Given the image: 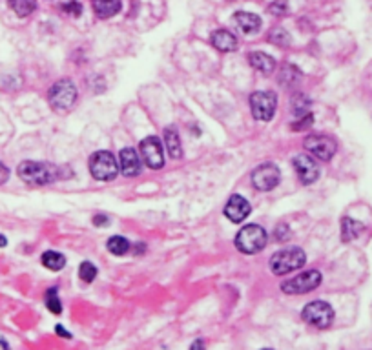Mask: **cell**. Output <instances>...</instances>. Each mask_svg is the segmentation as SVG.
Masks as SVG:
<instances>
[{
    "instance_id": "obj_31",
    "label": "cell",
    "mask_w": 372,
    "mask_h": 350,
    "mask_svg": "<svg viewBox=\"0 0 372 350\" xmlns=\"http://www.w3.org/2000/svg\"><path fill=\"white\" fill-rule=\"evenodd\" d=\"M55 331L59 332V334H61L62 338H66V340H68V338H71V332H66L61 325H57V326H55Z\"/></svg>"
},
{
    "instance_id": "obj_13",
    "label": "cell",
    "mask_w": 372,
    "mask_h": 350,
    "mask_svg": "<svg viewBox=\"0 0 372 350\" xmlns=\"http://www.w3.org/2000/svg\"><path fill=\"white\" fill-rule=\"evenodd\" d=\"M250 203H248L245 197H241V195H232L230 199H228L227 206H225V215H227L232 223H243V221L250 215Z\"/></svg>"
},
{
    "instance_id": "obj_23",
    "label": "cell",
    "mask_w": 372,
    "mask_h": 350,
    "mask_svg": "<svg viewBox=\"0 0 372 350\" xmlns=\"http://www.w3.org/2000/svg\"><path fill=\"white\" fill-rule=\"evenodd\" d=\"M131 248L130 241L122 237V235H113L108 239V250L111 252L113 255H124L128 254Z\"/></svg>"
},
{
    "instance_id": "obj_11",
    "label": "cell",
    "mask_w": 372,
    "mask_h": 350,
    "mask_svg": "<svg viewBox=\"0 0 372 350\" xmlns=\"http://www.w3.org/2000/svg\"><path fill=\"white\" fill-rule=\"evenodd\" d=\"M141 154H142V160L146 165L150 166L151 170H159L165 165V151H162L161 140L157 137L150 136L146 139L141 140Z\"/></svg>"
},
{
    "instance_id": "obj_12",
    "label": "cell",
    "mask_w": 372,
    "mask_h": 350,
    "mask_svg": "<svg viewBox=\"0 0 372 350\" xmlns=\"http://www.w3.org/2000/svg\"><path fill=\"white\" fill-rule=\"evenodd\" d=\"M294 170L299 175V181L303 185H312L314 181L319 177V166H317L314 156H307V154H297L294 157Z\"/></svg>"
},
{
    "instance_id": "obj_22",
    "label": "cell",
    "mask_w": 372,
    "mask_h": 350,
    "mask_svg": "<svg viewBox=\"0 0 372 350\" xmlns=\"http://www.w3.org/2000/svg\"><path fill=\"white\" fill-rule=\"evenodd\" d=\"M292 113L296 119L299 117H305L310 113V99L307 95H303V93H297L292 99Z\"/></svg>"
},
{
    "instance_id": "obj_30",
    "label": "cell",
    "mask_w": 372,
    "mask_h": 350,
    "mask_svg": "<svg viewBox=\"0 0 372 350\" xmlns=\"http://www.w3.org/2000/svg\"><path fill=\"white\" fill-rule=\"evenodd\" d=\"M8 177H10V170L0 163V185H4L6 181H8Z\"/></svg>"
},
{
    "instance_id": "obj_14",
    "label": "cell",
    "mask_w": 372,
    "mask_h": 350,
    "mask_svg": "<svg viewBox=\"0 0 372 350\" xmlns=\"http://www.w3.org/2000/svg\"><path fill=\"white\" fill-rule=\"evenodd\" d=\"M119 168L126 177H136L141 174V159L133 148H124L119 156Z\"/></svg>"
},
{
    "instance_id": "obj_24",
    "label": "cell",
    "mask_w": 372,
    "mask_h": 350,
    "mask_svg": "<svg viewBox=\"0 0 372 350\" xmlns=\"http://www.w3.org/2000/svg\"><path fill=\"white\" fill-rule=\"evenodd\" d=\"M10 8L19 17H28L37 10V0H10Z\"/></svg>"
},
{
    "instance_id": "obj_19",
    "label": "cell",
    "mask_w": 372,
    "mask_h": 350,
    "mask_svg": "<svg viewBox=\"0 0 372 350\" xmlns=\"http://www.w3.org/2000/svg\"><path fill=\"white\" fill-rule=\"evenodd\" d=\"M236 24L243 33L252 35V33H256V31L261 28V19L257 15H254V13L239 11V13H236Z\"/></svg>"
},
{
    "instance_id": "obj_17",
    "label": "cell",
    "mask_w": 372,
    "mask_h": 350,
    "mask_svg": "<svg viewBox=\"0 0 372 350\" xmlns=\"http://www.w3.org/2000/svg\"><path fill=\"white\" fill-rule=\"evenodd\" d=\"M165 142L168 156L171 159H181L183 157V148H181V139H179V131L176 126H168L165 130Z\"/></svg>"
},
{
    "instance_id": "obj_29",
    "label": "cell",
    "mask_w": 372,
    "mask_h": 350,
    "mask_svg": "<svg viewBox=\"0 0 372 350\" xmlns=\"http://www.w3.org/2000/svg\"><path fill=\"white\" fill-rule=\"evenodd\" d=\"M93 225H95V226H108V225H110V219H108L106 215H95V217H93Z\"/></svg>"
},
{
    "instance_id": "obj_28",
    "label": "cell",
    "mask_w": 372,
    "mask_h": 350,
    "mask_svg": "<svg viewBox=\"0 0 372 350\" xmlns=\"http://www.w3.org/2000/svg\"><path fill=\"white\" fill-rule=\"evenodd\" d=\"M312 113H308V116H305V117H299V119H297V122H294V125H292V130L294 131H301V130H307L308 126L312 125Z\"/></svg>"
},
{
    "instance_id": "obj_4",
    "label": "cell",
    "mask_w": 372,
    "mask_h": 350,
    "mask_svg": "<svg viewBox=\"0 0 372 350\" xmlns=\"http://www.w3.org/2000/svg\"><path fill=\"white\" fill-rule=\"evenodd\" d=\"M48 100H50L51 108L55 111H70L77 102V88L75 84L68 79H62L50 88L48 93Z\"/></svg>"
},
{
    "instance_id": "obj_8",
    "label": "cell",
    "mask_w": 372,
    "mask_h": 350,
    "mask_svg": "<svg viewBox=\"0 0 372 350\" xmlns=\"http://www.w3.org/2000/svg\"><path fill=\"white\" fill-rule=\"evenodd\" d=\"M322 274L317 270H307L303 272V274L296 275V277H292V279L283 281L281 291L290 295L308 294V292H312L314 288L322 285Z\"/></svg>"
},
{
    "instance_id": "obj_9",
    "label": "cell",
    "mask_w": 372,
    "mask_h": 350,
    "mask_svg": "<svg viewBox=\"0 0 372 350\" xmlns=\"http://www.w3.org/2000/svg\"><path fill=\"white\" fill-rule=\"evenodd\" d=\"M281 172L274 163H263L252 172V185L259 192H270L279 185Z\"/></svg>"
},
{
    "instance_id": "obj_3",
    "label": "cell",
    "mask_w": 372,
    "mask_h": 350,
    "mask_svg": "<svg viewBox=\"0 0 372 350\" xmlns=\"http://www.w3.org/2000/svg\"><path fill=\"white\" fill-rule=\"evenodd\" d=\"M305 261H307V255L301 248H297V246L283 248L270 257V270L276 275L290 274V272L301 268Z\"/></svg>"
},
{
    "instance_id": "obj_7",
    "label": "cell",
    "mask_w": 372,
    "mask_h": 350,
    "mask_svg": "<svg viewBox=\"0 0 372 350\" xmlns=\"http://www.w3.org/2000/svg\"><path fill=\"white\" fill-rule=\"evenodd\" d=\"M303 321L316 329H328L334 321V311L325 301H312L301 312Z\"/></svg>"
},
{
    "instance_id": "obj_27",
    "label": "cell",
    "mask_w": 372,
    "mask_h": 350,
    "mask_svg": "<svg viewBox=\"0 0 372 350\" xmlns=\"http://www.w3.org/2000/svg\"><path fill=\"white\" fill-rule=\"evenodd\" d=\"M62 11H64L66 15H71V17H79L82 13V6L79 4V2H68V4L62 6Z\"/></svg>"
},
{
    "instance_id": "obj_21",
    "label": "cell",
    "mask_w": 372,
    "mask_h": 350,
    "mask_svg": "<svg viewBox=\"0 0 372 350\" xmlns=\"http://www.w3.org/2000/svg\"><path fill=\"white\" fill-rule=\"evenodd\" d=\"M363 230H365V226H363L362 223H357V221L351 219V217H345V219L342 221L343 241H347V243L352 239H356Z\"/></svg>"
},
{
    "instance_id": "obj_5",
    "label": "cell",
    "mask_w": 372,
    "mask_h": 350,
    "mask_svg": "<svg viewBox=\"0 0 372 350\" xmlns=\"http://www.w3.org/2000/svg\"><path fill=\"white\" fill-rule=\"evenodd\" d=\"M90 172L97 181L108 183V181H113L117 177L119 163H117V159L113 157L111 151H95V154L90 157Z\"/></svg>"
},
{
    "instance_id": "obj_16",
    "label": "cell",
    "mask_w": 372,
    "mask_h": 350,
    "mask_svg": "<svg viewBox=\"0 0 372 350\" xmlns=\"http://www.w3.org/2000/svg\"><path fill=\"white\" fill-rule=\"evenodd\" d=\"M248 62H250L254 70L267 73V75L276 68V60L272 59L270 55H267V53H263V51H252V53H248Z\"/></svg>"
},
{
    "instance_id": "obj_10",
    "label": "cell",
    "mask_w": 372,
    "mask_h": 350,
    "mask_svg": "<svg viewBox=\"0 0 372 350\" xmlns=\"http://www.w3.org/2000/svg\"><path fill=\"white\" fill-rule=\"evenodd\" d=\"M305 148L319 160H331L337 150L336 140L332 139V137L317 136V133L308 136L305 139Z\"/></svg>"
},
{
    "instance_id": "obj_25",
    "label": "cell",
    "mask_w": 372,
    "mask_h": 350,
    "mask_svg": "<svg viewBox=\"0 0 372 350\" xmlns=\"http://www.w3.org/2000/svg\"><path fill=\"white\" fill-rule=\"evenodd\" d=\"M46 306L48 311L53 312V314H61L62 312V303L59 300V294H57V288H50L46 292Z\"/></svg>"
},
{
    "instance_id": "obj_32",
    "label": "cell",
    "mask_w": 372,
    "mask_h": 350,
    "mask_svg": "<svg viewBox=\"0 0 372 350\" xmlns=\"http://www.w3.org/2000/svg\"><path fill=\"white\" fill-rule=\"evenodd\" d=\"M6 245H8V241H6L4 235H0V248H2V246H6Z\"/></svg>"
},
{
    "instance_id": "obj_18",
    "label": "cell",
    "mask_w": 372,
    "mask_h": 350,
    "mask_svg": "<svg viewBox=\"0 0 372 350\" xmlns=\"http://www.w3.org/2000/svg\"><path fill=\"white\" fill-rule=\"evenodd\" d=\"M122 10L121 0H93V11L99 19H110Z\"/></svg>"
},
{
    "instance_id": "obj_6",
    "label": "cell",
    "mask_w": 372,
    "mask_h": 350,
    "mask_svg": "<svg viewBox=\"0 0 372 350\" xmlns=\"http://www.w3.org/2000/svg\"><path fill=\"white\" fill-rule=\"evenodd\" d=\"M277 108V95L274 91H254L250 95L252 116L257 120L268 122L272 120Z\"/></svg>"
},
{
    "instance_id": "obj_2",
    "label": "cell",
    "mask_w": 372,
    "mask_h": 350,
    "mask_svg": "<svg viewBox=\"0 0 372 350\" xmlns=\"http://www.w3.org/2000/svg\"><path fill=\"white\" fill-rule=\"evenodd\" d=\"M267 241L268 235L263 226L247 225L236 235V248L241 252V254L254 255L259 254V252L267 246Z\"/></svg>"
},
{
    "instance_id": "obj_15",
    "label": "cell",
    "mask_w": 372,
    "mask_h": 350,
    "mask_svg": "<svg viewBox=\"0 0 372 350\" xmlns=\"http://www.w3.org/2000/svg\"><path fill=\"white\" fill-rule=\"evenodd\" d=\"M212 46L216 48V50L223 51V53H228V51H236L239 48V40L237 37L228 30H217L212 33L210 37Z\"/></svg>"
},
{
    "instance_id": "obj_33",
    "label": "cell",
    "mask_w": 372,
    "mask_h": 350,
    "mask_svg": "<svg viewBox=\"0 0 372 350\" xmlns=\"http://www.w3.org/2000/svg\"><path fill=\"white\" fill-rule=\"evenodd\" d=\"M199 347H201V349H203V343H201V341H196V343L192 345V349H199Z\"/></svg>"
},
{
    "instance_id": "obj_20",
    "label": "cell",
    "mask_w": 372,
    "mask_h": 350,
    "mask_svg": "<svg viewBox=\"0 0 372 350\" xmlns=\"http://www.w3.org/2000/svg\"><path fill=\"white\" fill-rule=\"evenodd\" d=\"M41 261H42V265H44L48 270H53V272L62 270V268L66 266V257L55 250L44 252V254H42Z\"/></svg>"
},
{
    "instance_id": "obj_26",
    "label": "cell",
    "mask_w": 372,
    "mask_h": 350,
    "mask_svg": "<svg viewBox=\"0 0 372 350\" xmlns=\"http://www.w3.org/2000/svg\"><path fill=\"white\" fill-rule=\"evenodd\" d=\"M79 275H81V279L86 281V283H91V281L95 279L97 275V268L93 263H90V261H84L81 265V268H79Z\"/></svg>"
},
{
    "instance_id": "obj_1",
    "label": "cell",
    "mask_w": 372,
    "mask_h": 350,
    "mask_svg": "<svg viewBox=\"0 0 372 350\" xmlns=\"http://www.w3.org/2000/svg\"><path fill=\"white\" fill-rule=\"evenodd\" d=\"M19 177L26 185L44 186L55 183L61 177V168L51 163H41V160H26L19 166Z\"/></svg>"
}]
</instances>
